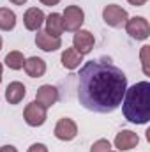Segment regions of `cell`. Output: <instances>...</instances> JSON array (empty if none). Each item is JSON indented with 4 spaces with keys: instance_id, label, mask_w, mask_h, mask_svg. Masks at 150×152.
<instances>
[{
    "instance_id": "6da1fadb",
    "label": "cell",
    "mask_w": 150,
    "mask_h": 152,
    "mask_svg": "<svg viewBox=\"0 0 150 152\" xmlns=\"http://www.w3.org/2000/svg\"><path fill=\"white\" fill-rule=\"evenodd\" d=\"M127 76L108 57L87 62L78 75V101L95 113L115 112L125 94Z\"/></svg>"
},
{
    "instance_id": "7a4b0ae2",
    "label": "cell",
    "mask_w": 150,
    "mask_h": 152,
    "mask_svg": "<svg viewBox=\"0 0 150 152\" xmlns=\"http://www.w3.org/2000/svg\"><path fill=\"white\" fill-rule=\"evenodd\" d=\"M124 117L133 124H147L150 120V83L140 81L125 88L122 99Z\"/></svg>"
},
{
    "instance_id": "3957f363",
    "label": "cell",
    "mask_w": 150,
    "mask_h": 152,
    "mask_svg": "<svg viewBox=\"0 0 150 152\" xmlns=\"http://www.w3.org/2000/svg\"><path fill=\"white\" fill-rule=\"evenodd\" d=\"M62 21H64V30L78 32L85 21V12L78 5H67L62 14Z\"/></svg>"
},
{
    "instance_id": "277c9868",
    "label": "cell",
    "mask_w": 150,
    "mask_h": 152,
    "mask_svg": "<svg viewBox=\"0 0 150 152\" xmlns=\"http://www.w3.org/2000/svg\"><path fill=\"white\" fill-rule=\"evenodd\" d=\"M103 20H104L106 25H110L113 28H118V27L125 25V21L129 20V16H127V11L122 9L120 5L110 4V5H106L103 9Z\"/></svg>"
},
{
    "instance_id": "5b68a950",
    "label": "cell",
    "mask_w": 150,
    "mask_h": 152,
    "mask_svg": "<svg viewBox=\"0 0 150 152\" xmlns=\"http://www.w3.org/2000/svg\"><path fill=\"white\" fill-rule=\"evenodd\" d=\"M125 30L127 34L136 41H145L150 36V25L143 16H134L125 21Z\"/></svg>"
},
{
    "instance_id": "8992f818",
    "label": "cell",
    "mask_w": 150,
    "mask_h": 152,
    "mask_svg": "<svg viewBox=\"0 0 150 152\" xmlns=\"http://www.w3.org/2000/svg\"><path fill=\"white\" fill-rule=\"evenodd\" d=\"M46 110L42 104H39L37 101H32L30 104L25 106V112H23V118L28 126L32 127H39L46 122Z\"/></svg>"
},
{
    "instance_id": "52a82bcc",
    "label": "cell",
    "mask_w": 150,
    "mask_h": 152,
    "mask_svg": "<svg viewBox=\"0 0 150 152\" xmlns=\"http://www.w3.org/2000/svg\"><path fill=\"white\" fill-rule=\"evenodd\" d=\"M76 134H78V126H76V122L73 118L64 117V118H60V120L57 122V126H55V136H57L58 140H62V142H71V140L76 138Z\"/></svg>"
},
{
    "instance_id": "ba28073f",
    "label": "cell",
    "mask_w": 150,
    "mask_h": 152,
    "mask_svg": "<svg viewBox=\"0 0 150 152\" xmlns=\"http://www.w3.org/2000/svg\"><path fill=\"white\" fill-rule=\"evenodd\" d=\"M73 48H74L76 51L79 53V55H87V53H90L92 50H94V44H95V39L92 36V32H88V30H78L74 34V37H73Z\"/></svg>"
},
{
    "instance_id": "9c48e42d",
    "label": "cell",
    "mask_w": 150,
    "mask_h": 152,
    "mask_svg": "<svg viewBox=\"0 0 150 152\" xmlns=\"http://www.w3.org/2000/svg\"><path fill=\"white\" fill-rule=\"evenodd\" d=\"M36 101H37L39 104H42L44 108H51L58 101V90L53 85H42V87L37 88Z\"/></svg>"
},
{
    "instance_id": "30bf717a",
    "label": "cell",
    "mask_w": 150,
    "mask_h": 152,
    "mask_svg": "<svg viewBox=\"0 0 150 152\" xmlns=\"http://www.w3.org/2000/svg\"><path fill=\"white\" fill-rule=\"evenodd\" d=\"M36 44L42 51H57L58 48H62V41L60 37H55L51 34H48L46 30H41L36 34Z\"/></svg>"
},
{
    "instance_id": "8fae6325",
    "label": "cell",
    "mask_w": 150,
    "mask_h": 152,
    "mask_svg": "<svg viewBox=\"0 0 150 152\" xmlns=\"http://www.w3.org/2000/svg\"><path fill=\"white\" fill-rule=\"evenodd\" d=\"M138 143H140V136H138L136 133L129 131V129H124V131H120V133L115 136V147H117L118 151H131V149H134Z\"/></svg>"
},
{
    "instance_id": "7c38bea8",
    "label": "cell",
    "mask_w": 150,
    "mask_h": 152,
    "mask_svg": "<svg viewBox=\"0 0 150 152\" xmlns=\"http://www.w3.org/2000/svg\"><path fill=\"white\" fill-rule=\"evenodd\" d=\"M44 20H46L44 12H42L41 9H37V7H30V9L23 14V25H25L27 30H39V28L42 27Z\"/></svg>"
},
{
    "instance_id": "4fadbf2b",
    "label": "cell",
    "mask_w": 150,
    "mask_h": 152,
    "mask_svg": "<svg viewBox=\"0 0 150 152\" xmlns=\"http://www.w3.org/2000/svg\"><path fill=\"white\" fill-rule=\"evenodd\" d=\"M25 94H27V88L21 81H12L5 88V99L9 104H20L23 101Z\"/></svg>"
},
{
    "instance_id": "5bb4252c",
    "label": "cell",
    "mask_w": 150,
    "mask_h": 152,
    "mask_svg": "<svg viewBox=\"0 0 150 152\" xmlns=\"http://www.w3.org/2000/svg\"><path fill=\"white\" fill-rule=\"evenodd\" d=\"M23 69L30 78H41L46 73V62L42 58H39V57H30V58L25 60Z\"/></svg>"
},
{
    "instance_id": "9a60e30c",
    "label": "cell",
    "mask_w": 150,
    "mask_h": 152,
    "mask_svg": "<svg viewBox=\"0 0 150 152\" xmlns=\"http://www.w3.org/2000/svg\"><path fill=\"white\" fill-rule=\"evenodd\" d=\"M46 32L55 36V37H60L62 32H64V21H62V14L58 12H51L46 20Z\"/></svg>"
},
{
    "instance_id": "2e32d148",
    "label": "cell",
    "mask_w": 150,
    "mask_h": 152,
    "mask_svg": "<svg viewBox=\"0 0 150 152\" xmlns=\"http://www.w3.org/2000/svg\"><path fill=\"white\" fill-rule=\"evenodd\" d=\"M60 60H62V66H64L66 69H71V71H73V69H76V67L79 66V62L83 60V55H79L74 48H67V50L62 53Z\"/></svg>"
},
{
    "instance_id": "e0dca14e",
    "label": "cell",
    "mask_w": 150,
    "mask_h": 152,
    "mask_svg": "<svg viewBox=\"0 0 150 152\" xmlns=\"http://www.w3.org/2000/svg\"><path fill=\"white\" fill-rule=\"evenodd\" d=\"M14 27H16V14L7 7H0V30H12Z\"/></svg>"
},
{
    "instance_id": "ac0fdd59",
    "label": "cell",
    "mask_w": 150,
    "mask_h": 152,
    "mask_svg": "<svg viewBox=\"0 0 150 152\" xmlns=\"http://www.w3.org/2000/svg\"><path fill=\"white\" fill-rule=\"evenodd\" d=\"M5 66L9 67V69H14V71H18V69H23V64H25V57H23V53L21 51H18V50H14V51H9L7 55H5Z\"/></svg>"
},
{
    "instance_id": "d6986e66",
    "label": "cell",
    "mask_w": 150,
    "mask_h": 152,
    "mask_svg": "<svg viewBox=\"0 0 150 152\" xmlns=\"http://www.w3.org/2000/svg\"><path fill=\"white\" fill-rule=\"evenodd\" d=\"M110 151H111V143H110V140H104V138L94 142V145L90 147V152H110Z\"/></svg>"
},
{
    "instance_id": "ffe728a7",
    "label": "cell",
    "mask_w": 150,
    "mask_h": 152,
    "mask_svg": "<svg viewBox=\"0 0 150 152\" xmlns=\"http://www.w3.org/2000/svg\"><path fill=\"white\" fill-rule=\"evenodd\" d=\"M149 53H150V46H143L141 48V64H143V73L149 76L150 75V67H149Z\"/></svg>"
},
{
    "instance_id": "44dd1931",
    "label": "cell",
    "mask_w": 150,
    "mask_h": 152,
    "mask_svg": "<svg viewBox=\"0 0 150 152\" xmlns=\"http://www.w3.org/2000/svg\"><path fill=\"white\" fill-rule=\"evenodd\" d=\"M28 152H48V147L44 143H34L28 147Z\"/></svg>"
},
{
    "instance_id": "7402d4cb",
    "label": "cell",
    "mask_w": 150,
    "mask_h": 152,
    "mask_svg": "<svg viewBox=\"0 0 150 152\" xmlns=\"http://www.w3.org/2000/svg\"><path fill=\"white\" fill-rule=\"evenodd\" d=\"M131 5H136V7H141V5H145L147 4V0H127Z\"/></svg>"
},
{
    "instance_id": "603a6c76",
    "label": "cell",
    "mask_w": 150,
    "mask_h": 152,
    "mask_svg": "<svg viewBox=\"0 0 150 152\" xmlns=\"http://www.w3.org/2000/svg\"><path fill=\"white\" fill-rule=\"evenodd\" d=\"M0 152H18V151L12 145H4V147H0Z\"/></svg>"
},
{
    "instance_id": "cb8c5ba5",
    "label": "cell",
    "mask_w": 150,
    "mask_h": 152,
    "mask_svg": "<svg viewBox=\"0 0 150 152\" xmlns=\"http://www.w3.org/2000/svg\"><path fill=\"white\" fill-rule=\"evenodd\" d=\"M39 2H41V4H44V5H50V7H51V5H57L60 0H39Z\"/></svg>"
},
{
    "instance_id": "d4e9b609",
    "label": "cell",
    "mask_w": 150,
    "mask_h": 152,
    "mask_svg": "<svg viewBox=\"0 0 150 152\" xmlns=\"http://www.w3.org/2000/svg\"><path fill=\"white\" fill-rule=\"evenodd\" d=\"M9 2H12L14 5H23V4H27V0H9Z\"/></svg>"
},
{
    "instance_id": "484cf974",
    "label": "cell",
    "mask_w": 150,
    "mask_h": 152,
    "mask_svg": "<svg viewBox=\"0 0 150 152\" xmlns=\"http://www.w3.org/2000/svg\"><path fill=\"white\" fill-rule=\"evenodd\" d=\"M0 81H2V64H0Z\"/></svg>"
},
{
    "instance_id": "4316f807",
    "label": "cell",
    "mask_w": 150,
    "mask_h": 152,
    "mask_svg": "<svg viewBox=\"0 0 150 152\" xmlns=\"http://www.w3.org/2000/svg\"><path fill=\"white\" fill-rule=\"evenodd\" d=\"M0 50H2V37H0Z\"/></svg>"
},
{
    "instance_id": "83f0119b",
    "label": "cell",
    "mask_w": 150,
    "mask_h": 152,
    "mask_svg": "<svg viewBox=\"0 0 150 152\" xmlns=\"http://www.w3.org/2000/svg\"><path fill=\"white\" fill-rule=\"evenodd\" d=\"M110 152H111V151H110Z\"/></svg>"
}]
</instances>
